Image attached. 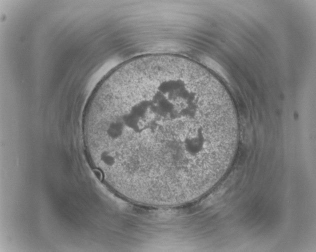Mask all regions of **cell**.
I'll use <instances>...</instances> for the list:
<instances>
[{
	"label": "cell",
	"instance_id": "cell-1",
	"mask_svg": "<svg viewBox=\"0 0 316 252\" xmlns=\"http://www.w3.org/2000/svg\"><path fill=\"white\" fill-rule=\"evenodd\" d=\"M90 158L124 198L176 206L200 198L226 174L238 125L221 83L186 58L154 54L109 74L86 106Z\"/></svg>",
	"mask_w": 316,
	"mask_h": 252
}]
</instances>
